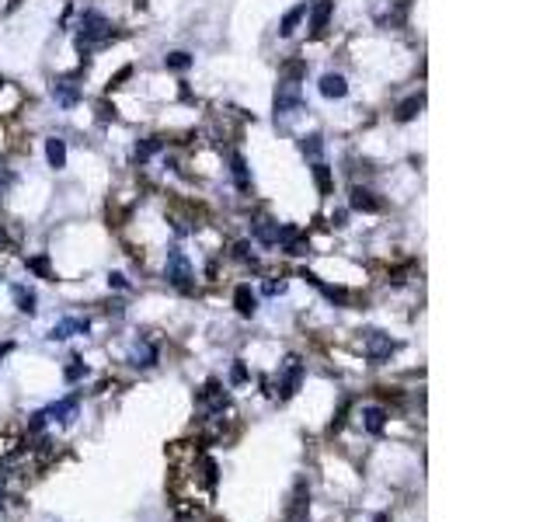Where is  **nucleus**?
Returning <instances> with one entry per match:
<instances>
[{"label":"nucleus","mask_w":557,"mask_h":522,"mask_svg":"<svg viewBox=\"0 0 557 522\" xmlns=\"http://www.w3.org/2000/svg\"><path fill=\"white\" fill-rule=\"evenodd\" d=\"M108 39H112V21H108L102 11H84V14H80V25H77V49L84 52V56H80L84 66L91 63V49L102 46V42H108Z\"/></svg>","instance_id":"1"},{"label":"nucleus","mask_w":557,"mask_h":522,"mask_svg":"<svg viewBox=\"0 0 557 522\" xmlns=\"http://www.w3.org/2000/svg\"><path fill=\"white\" fill-rule=\"evenodd\" d=\"M164 279L178 289V293H192L196 289V272L192 261L185 258L181 247H167V261H164Z\"/></svg>","instance_id":"2"},{"label":"nucleus","mask_w":557,"mask_h":522,"mask_svg":"<svg viewBox=\"0 0 557 522\" xmlns=\"http://www.w3.org/2000/svg\"><path fill=\"white\" fill-rule=\"evenodd\" d=\"M275 119H290V115H296V112H303V87H300V80H278L275 84Z\"/></svg>","instance_id":"3"},{"label":"nucleus","mask_w":557,"mask_h":522,"mask_svg":"<svg viewBox=\"0 0 557 522\" xmlns=\"http://www.w3.org/2000/svg\"><path fill=\"white\" fill-rule=\"evenodd\" d=\"M362 352H366L369 362L380 366L384 359H390L397 352V341L390 334H384V331H362Z\"/></svg>","instance_id":"4"},{"label":"nucleus","mask_w":557,"mask_h":522,"mask_svg":"<svg viewBox=\"0 0 557 522\" xmlns=\"http://www.w3.org/2000/svg\"><path fill=\"white\" fill-rule=\"evenodd\" d=\"M303 387V362L300 359H286V366H283V376H278V400H290V397H296V390Z\"/></svg>","instance_id":"5"},{"label":"nucleus","mask_w":557,"mask_h":522,"mask_svg":"<svg viewBox=\"0 0 557 522\" xmlns=\"http://www.w3.org/2000/svg\"><path fill=\"white\" fill-rule=\"evenodd\" d=\"M348 209H355V213H380V199L369 192V188H362V185H352Z\"/></svg>","instance_id":"6"},{"label":"nucleus","mask_w":557,"mask_h":522,"mask_svg":"<svg viewBox=\"0 0 557 522\" xmlns=\"http://www.w3.org/2000/svg\"><path fill=\"white\" fill-rule=\"evenodd\" d=\"M251 233H254V240H258L261 247H275V244H278V223L268 220V216H258V220L251 223Z\"/></svg>","instance_id":"7"},{"label":"nucleus","mask_w":557,"mask_h":522,"mask_svg":"<svg viewBox=\"0 0 557 522\" xmlns=\"http://www.w3.org/2000/svg\"><path fill=\"white\" fill-rule=\"evenodd\" d=\"M53 98H56V105H63V108H73L77 102H80V87L70 80V77H63V80H53Z\"/></svg>","instance_id":"8"},{"label":"nucleus","mask_w":557,"mask_h":522,"mask_svg":"<svg viewBox=\"0 0 557 522\" xmlns=\"http://www.w3.org/2000/svg\"><path fill=\"white\" fill-rule=\"evenodd\" d=\"M331 14H334V0H317V4L310 8V32L314 35H324Z\"/></svg>","instance_id":"9"},{"label":"nucleus","mask_w":557,"mask_h":522,"mask_svg":"<svg viewBox=\"0 0 557 522\" xmlns=\"http://www.w3.org/2000/svg\"><path fill=\"white\" fill-rule=\"evenodd\" d=\"M234 307H237V313H240V317H254V310H258V296H254V289H251L247 282H240V286L234 289Z\"/></svg>","instance_id":"10"},{"label":"nucleus","mask_w":557,"mask_h":522,"mask_svg":"<svg viewBox=\"0 0 557 522\" xmlns=\"http://www.w3.org/2000/svg\"><path fill=\"white\" fill-rule=\"evenodd\" d=\"M91 324H87V317H70V320H59L53 331H49V338L53 341H63V338H73V334H84Z\"/></svg>","instance_id":"11"},{"label":"nucleus","mask_w":557,"mask_h":522,"mask_svg":"<svg viewBox=\"0 0 557 522\" xmlns=\"http://www.w3.org/2000/svg\"><path fill=\"white\" fill-rule=\"evenodd\" d=\"M321 95H324V98H334V102L345 98V95H348V80H345L341 73H324V77H321Z\"/></svg>","instance_id":"12"},{"label":"nucleus","mask_w":557,"mask_h":522,"mask_svg":"<svg viewBox=\"0 0 557 522\" xmlns=\"http://www.w3.org/2000/svg\"><path fill=\"white\" fill-rule=\"evenodd\" d=\"M230 174H234V185L240 192H251V171H247L244 153H230Z\"/></svg>","instance_id":"13"},{"label":"nucleus","mask_w":557,"mask_h":522,"mask_svg":"<svg viewBox=\"0 0 557 522\" xmlns=\"http://www.w3.org/2000/svg\"><path fill=\"white\" fill-rule=\"evenodd\" d=\"M46 418L70 425V421L77 418V397H66V400H56V404H49V407H46Z\"/></svg>","instance_id":"14"},{"label":"nucleus","mask_w":557,"mask_h":522,"mask_svg":"<svg viewBox=\"0 0 557 522\" xmlns=\"http://www.w3.org/2000/svg\"><path fill=\"white\" fill-rule=\"evenodd\" d=\"M303 279H307L310 286H317V289H321V293H324V296L334 303V307H348V293H345L341 286H324V282H321L314 272H303Z\"/></svg>","instance_id":"15"},{"label":"nucleus","mask_w":557,"mask_h":522,"mask_svg":"<svg viewBox=\"0 0 557 522\" xmlns=\"http://www.w3.org/2000/svg\"><path fill=\"white\" fill-rule=\"evenodd\" d=\"M307 18V4H296V8H290L286 14H283V21H278V35L283 39H290L293 32H296V25Z\"/></svg>","instance_id":"16"},{"label":"nucleus","mask_w":557,"mask_h":522,"mask_svg":"<svg viewBox=\"0 0 557 522\" xmlns=\"http://www.w3.org/2000/svg\"><path fill=\"white\" fill-rule=\"evenodd\" d=\"M362 425H366V432H373V435H380L384 428H387V411L384 407H362Z\"/></svg>","instance_id":"17"},{"label":"nucleus","mask_w":557,"mask_h":522,"mask_svg":"<svg viewBox=\"0 0 557 522\" xmlns=\"http://www.w3.org/2000/svg\"><path fill=\"white\" fill-rule=\"evenodd\" d=\"M422 108H425V98H422V95H411V98H404V102L397 105L394 119H397V122H411V119H418Z\"/></svg>","instance_id":"18"},{"label":"nucleus","mask_w":557,"mask_h":522,"mask_svg":"<svg viewBox=\"0 0 557 522\" xmlns=\"http://www.w3.org/2000/svg\"><path fill=\"white\" fill-rule=\"evenodd\" d=\"M46 160H49V167H66V143L59 139V136H49L46 139Z\"/></svg>","instance_id":"19"},{"label":"nucleus","mask_w":557,"mask_h":522,"mask_svg":"<svg viewBox=\"0 0 557 522\" xmlns=\"http://www.w3.org/2000/svg\"><path fill=\"white\" fill-rule=\"evenodd\" d=\"M160 150H164V139H160V136H150V139H140V143H136V153H133V157H136V164H147V160H150L153 153H160Z\"/></svg>","instance_id":"20"},{"label":"nucleus","mask_w":557,"mask_h":522,"mask_svg":"<svg viewBox=\"0 0 557 522\" xmlns=\"http://www.w3.org/2000/svg\"><path fill=\"white\" fill-rule=\"evenodd\" d=\"M129 362L140 366V369H150V366L157 362V348H153V345H136L133 356H129Z\"/></svg>","instance_id":"21"},{"label":"nucleus","mask_w":557,"mask_h":522,"mask_svg":"<svg viewBox=\"0 0 557 522\" xmlns=\"http://www.w3.org/2000/svg\"><path fill=\"white\" fill-rule=\"evenodd\" d=\"M314 182H317L321 195H331V167L324 160H314Z\"/></svg>","instance_id":"22"},{"label":"nucleus","mask_w":557,"mask_h":522,"mask_svg":"<svg viewBox=\"0 0 557 522\" xmlns=\"http://www.w3.org/2000/svg\"><path fill=\"white\" fill-rule=\"evenodd\" d=\"M300 150H303V157H310V160H321V153H324V139H321V133H310V136H303V139H300Z\"/></svg>","instance_id":"23"},{"label":"nucleus","mask_w":557,"mask_h":522,"mask_svg":"<svg viewBox=\"0 0 557 522\" xmlns=\"http://www.w3.org/2000/svg\"><path fill=\"white\" fill-rule=\"evenodd\" d=\"M192 63H196V56H192V52H167V56H164V66H167V70H178V73H181V70H189Z\"/></svg>","instance_id":"24"},{"label":"nucleus","mask_w":557,"mask_h":522,"mask_svg":"<svg viewBox=\"0 0 557 522\" xmlns=\"http://www.w3.org/2000/svg\"><path fill=\"white\" fill-rule=\"evenodd\" d=\"M15 300H18V310L21 313H35V293L32 289H25V286H15Z\"/></svg>","instance_id":"25"},{"label":"nucleus","mask_w":557,"mask_h":522,"mask_svg":"<svg viewBox=\"0 0 557 522\" xmlns=\"http://www.w3.org/2000/svg\"><path fill=\"white\" fill-rule=\"evenodd\" d=\"M25 265H28V272H35L39 279H49V276H53V269H49V258H46V254H35V258H28Z\"/></svg>","instance_id":"26"},{"label":"nucleus","mask_w":557,"mask_h":522,"mask_svg":"<svg viewBox=\"0 0 557 522\" xmlns=\"http://www.w3.org/2000/svg\"><path fill=\"white\" fill-rule=\"evenodd\" d=\"M84 376H87L84 359H70V366L63 369V380H66V383H77V380H84Z\"/></svg>","instance_id":"27"},{"label":"nucleus","mask_w":557,"mask_h":522,"mask_svg":"<svg viewBox=\"0 0 557 522\" xmlns=\"http://www.w3.org/2000/svg\"><path fill=\"white\" fill-rule=\"evenodd\" d=\"M230 383H234V387H240V383H247V366H244L240 359H237V362L230 366Z\"/></svg>","instance_id":"28"},{"label":"nucleus","mask_w":557,"mask_h":522,"mask_svg":"<svg viewBox=\"0 0 557 522\" xmlns=\"http://www.w3.org/2000/svg\"><path fill=\"white\" fill-rule=\"evenodd\" d=\"M202 470H206V484L216 487V474H220V470H216V463H213L209 456H202Z\"/></svg>","instance_id":"29"},{"label":"nucleus","mask_w":557,"mask_h":522,"mask_svg":"<svg viewBox=\"0 0 557 522\" xmlns=\"http://www.w3.org/2000/svg\"><path fill=\"white\" fill-rule=\"evenodd\" d=\"M234 258H240V261H254V254H251V244H247V240H240V244L234 247Z\"/></svg>","instance_id":"30"},{"label":"nucleus","mask_w":557,"mask_h":522,"mask_svg":"<svg viewBox=\"0 0 557 522\" xmlns=\"http://www.w3.org/2000/svg\"><path fill=\"white\" fill-rule=\"evenodd\" d=\"M28 428H32V432H42V428H46V411H35V414L28 418Z\"/></svg>","instance_id":"31"},{"label":"nucleus","mask_w":557,"mask_h":522,"mask_svg":"<svg viewBox=\"0 0 557 522\" xmlns=\"http://www.w3.org/2000/svg\"><path fill=\"white\" fill-rule=\"evenodd\" d=\"M108 286H112V289H129V282H126L122 272H112V276H108Z\"/></svg>","instance_id":"32"},{"label":"nucleus","mask_w":557,"mask_h":522,"mask_svg":"<svg viewBox=\"0 0 557 522\" xmlns=\"http://www.w3.org/2000/svg\"><path fill=\"white\" fill-rule=\"evenodd\" d=\"M283 289H286V282H283V279H278V282H265V293H268V296L283 293Z\"/></svg>","instance_id":"33"},{"label":"nucleus","mask_w":557,"mask_h":522,"mask_svg":"<svg viewBox=\"0 0 557 522\" xmlns=\"http://www.w3.org/2000/svg\"><path fill=\"white\" fill-rule=\"evenodd\" d=\"M345 220H348V213H345V209L331 213V223H334V226H345Z\"/></svg>","instance_id":"34"},{"label":"nucleus","mask_w":557,"mask_h":522,"mask_svg":"<svg viewBox=\"0 0 557 522\" xmlns=\"http://www.w3.org/2000/svg\"><path fill=\"white\" fill-rule=\"evenodd\" d=\"M11 348H15V345H11V341H4V345H0V359H4V356H8V352H11Z\"/></svg>","instance_id":"35"},{"label":"nucleus","mask_w":557,"mask_h":522,"mask_svg":"<svg viewBox=\"0 0 557 522\" xmlns=\"http://www.w3.org/2000/svg\"><path fill=\"white\" fill-rule=\"evenodd\" d=\"M377 522H387V515H377Z\"/></svg>","instance_id":"36"},{"label":"nucleus","mask_w":557,"mask_h":522,"mask_svg":"<svg viewBox=\"0 0 557 522\" xmlns=\"http://www.w3.org/2000/svg\"><path fill=\"white\" fill-rule=\"evenodd\" d=\"M0 87H4V77H0Z\"/></svg>","instance_id":"37"},{"label":"nucleus","mask_w":557,"mask_h":522,"mask_svg":"<svg viewBox=\"0 0 557 522\" xmlns=\"http://www.w3.org/2000/svg\"><path fill=\"white\" fill-rule=\"evenodd\" d=\"M0 505H4V498H0Z\"/></svg>","instance_id":"38"}]
</instances>
